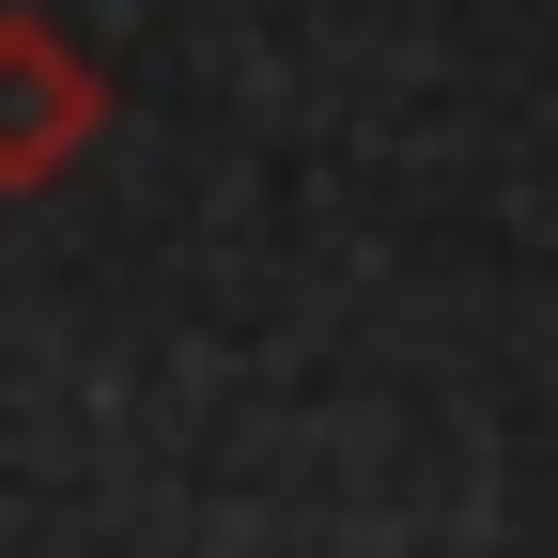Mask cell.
Masks as SVG:
<instances>
[{
    "instance_id": "cell-1",
    "label": "cell",
    "mask_w": 558,
    "mask_h": 558,
    "mask_svg": "<svg viewBox=\"0 0 558 558\" xmlns=\"http://www.w3.org/2000/svg\"><path fill=\"white\" fill-rule=\"evenodd\" d=\"M109 140V78H94V47L78 32H47V16H0V202H47L62 171H78Z\"/></svg>"
}]
</instances>
